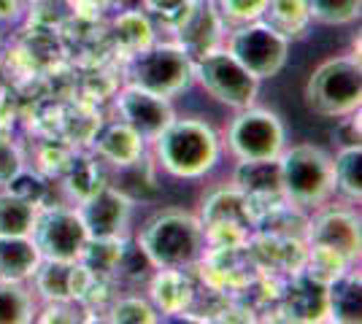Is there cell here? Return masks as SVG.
<instances>
[{"label": "cell", "mask_w": 362, "mask_h": 324, "mask_svg": "<svg viewBox=\"0 0 362 324\" xmlns=\"http://www.w3.org/2000/svg\"><path fill=\"white\" fill-rule=\"evenodd\" d=\"M22 11L19 0H0V19H16Z\"/></svg>", "instance_id": "31"}, {"label": "cell", "mask_w": 362, "mask_h": 324, "mask_svg": "<svg viewBox=\"0 0 362 324\" xmlns=\"http://www.w3.org/2000/svg\"><path fill=\"white\" fill-rule=\"evenodd\" d=\"M203 222L184 211H163L146 222L138 235V246L149 257L151 268H179L187 270L206 254Z\"/></svg>", "instance_id": "2"}, {"label": "cell", "mask_w": 362, "mask_h": 324, "mask_svg": "<svg viewBox=\"0 0 362 324\" xmlns=\"http://www.w3.org/2000/svg\"><path fill=\"white\" fill-rule=\"evenodd\" d=\"M287 146L281 119L265 108H241L227 130V149L238 162L246 160H276Z\"/></svg>", "instance_id": "7"}, {"label": "cell", "mask_w": 362, "mask_h": 324, "mask_svg": "<svg viewBox=\"0 0 362 324\" xmlns=\"http://www.w3.org/2000/svg\"><path fill=\"white\" fill-rule=\"evenodd\" d=\"M360 276L344 273L327 287V313L335 322H360L362 319V292Z\"/></svg>", "instance_id": "19"}, {"label": "cell", "mask_w": 362, "mask_h": 324, "mask_svg": "<svg viewBox=\"0 0 362 324\" xmlns=\"http://www.w3.org/2000/svg\"><path fill=\"white\" fill-rule=\"evenodd\" d=\"M192 78L214 100L235 111L252 106L259 92V78L252 76L230 52H209L197 57L192 62Z\"/></svg>", "instance_id": "6"}, {"label": "cell", "mask_w": 362, "mask_h": 324, "mask_svg": "<svg viewBox=\"0 0 362 324\" xmlns=\"http://www.w3.org/2000/svg\"><path fill=\"white\" fill-rule=\"evenodd\" d=\"M235 189L246 198L281 195V173L276 160H246L235 168Z\"/></svg>", "instance_id": "18"}, {"label": "cell", "mask_w": 362, "mask_h": 324, "mask_svg": "<svg viewBox=\"0 0 362 324\" xmlns=\"http://www.w3.org/2000/svg\"><path fill=\"white\" fill-rule=\"evenodd\" d=\"M362 0H305L308 16L322 25H346L360 16Z\"/></svg>", "instance_id": "26"}, {"label": "cell", "mask_w": 362, "mask_h": 324, "mask_svg": "<svg viewBox=\"0 0 362 324\" xmlns=\"http://www.w3.org/2000/svg\"><path fill=\"white\" fill-rule=\"evenodd\" d=\"M117 106H119V116L122 122H127L138 136L146 140H154L168 124L176 119V111L170 106V97H163V95L146 92L141 87H133L127 84L124 90L117 97Z\"/></svg>", "instance_id": "11"}, {"label": "cell", "mask_w": 362, "mask_h": 324, "mask_svg": "<svg viewBox=\"0 0 362 324\" xmlns=\"http://www.w3.org/2000/svg\"><path fill=\"white\" fill-rule=\"evenodd\" d=\"M151 143L157 162L176 179H203L222 157L216 130L200 119H173Z\"/></svg>", "instance_id": "1"}, {"label": "cell", "mask_w": 362, "mask_h": 324, "mask_svg": "<svg viewBox=\"0 0 362 324\" xmlns=\"http://www.w3.org/2000/svg\"><path fill=\"white\" fill-rule=\"evenodd\" d=\"M76 211L84 222L90 241H111V238H122L127 230L130 214H133V200L106 181L92 195H87Z\"/></svg>", "instance_id": "10"}, {"label": "cell", "mask_w": 362, "mask_h": 324, "mask_svg": "<svg viewBox=\"0 0 362 324\" xmlns=\"http://www.w3.org/2000/svg\"><path fill=\"white\" fill-rule=\"evenodd\" d=\"M192 57L179 44H151L130 57L127 84L146 92L173 97L192 81Z\"/></svg>", "instance_id": "5"}, {"label": "cell", "mask_w": 362, "mask_h": 324, "mask_svg": "<svg viewBox=\"0 0 362 324\" xmlns=\"http://www.w3.org/2000/svg\"><path fill=\"white\" fill-rule=\"evenodd\" d=\"M179 30H181L179 47L192 60L214 52V41H216V32H219V19H216L211 0H197L179 22Z\"/></svg>", "instance_id": "14"}, {"label": "cell", "mask_w": 362, "mask_h": 324, "mask_svg": "<svg viewBox=\"0 0 362 324\" xmlns=\"http://www.w3.org/2000/svg\"><path fill=\"white\" fill-rule=\"evenodd\" d=\"M335 170V189H341L346 198L360 200L362 198V149L360 146H344L332 157Z\"/></svg>", "instance_id": "23"}, {"label": "cell", "mask_w": 362, "mask_h": 324, "mask_svg": "<svg viewBox=\"0 0 362 324\" xmlns=\"http://www.w3.org/2000/svg\"><path fill=\"white\" fill-rule=\"evenodd\" d=\"M149 292L154 308L163 313H184L195 300V287L179 268H157Z\"/></svg>", "instance_id": "15"}, {"label": "cell", "mask_w": 362, "mask_h": 324, "mask_svg": "<svg viewBox=\"0 0 362 324\" xmlns=\"http://www.w3.org/2000/svg\"><path fill=\"white\" fill-rule=\"evenodd\" d=\"M71 3V8H76V11H84V8H90V11H103L106 6H111V0H68Z\"/></svg>", "instance_id": "30"}, {"label": "cell", "mask_w": 362, "mask_h": 324, "mask_svg": "<svg viewBox=\"0 0 362 324\" xmlns=\"http://www.w3.org/2000/svg\"><path fill=\"white\" fill-rule=\"evenodd\" d=\"M30 238L41 251L44 260H60V263H74L81 260L90 235L84 230V222L76 208L54 205L35 214Z\"/></svg>", "instance_id": "8"}, {"label": "cell", "mask_w": 362, "mask_h": 324, "mask_svg": "<svg viewBox=\"0 0 362 324\" xmlns=\"http://www.w3.org/2000/svg\"><path fill=\"white\" fill-rule=\"evenodd\" d=\"M33 278H35V289L46 300H84L95 287V273L81 260L74 263L41 260Z\"/></svg>", "instance_id": "12"}, {"label": "cell", "mask_w": 362, "mask_h": 324, "mask_svg": "<svg viewBox=\"0 0 362 324\" xmlns=\"http://www.w3.org/2000/svg\"><path fill=\"white\" fill-rule=\"evenodd\" d=\"M33 319V294L22 281L0 278V324H25Z\"/></svg>", "instance_id": "24"}, {"label": "cell", "mask_w": 362, "mask_h": 324, "mask_svg": "<svg viewBox=\"0 0 362 324\" xmlns=\"http://www.w3.org/2000/svg\"><path fill=\"white\" fill-rule=\"evenodd\" d=\"M262 22L289 41L305 32L311 16L305 8V0H268L262 11Z\"/></svg>", "instance_id": "20"}, {"label": "cell", "mask_w": 362, "mask_h": 324, "mask_svg": "<svg viewBox=\"0 0 362 324\" xmlns=\"http://www.w3.org/2000/svg\"><path fill=\"white\" fill-rule=\"evenodd\" d=\"M111 322L122 324H154L157 322V308L149 306L141 297H124L111 311Z\"/></svg>", "instance_id": "27"}, {"label": "cell", "mask_w": 362, "mask_h": 324, "mask_svg": "<svg viewBox=\"0 0 362 324\" xmlns=\"http://www.w3.org/2000/svg\"><path fill=\"white\" fill-rule=\"evenodd\" d=\"M38 205L14 195L11 189H0V238L3 235H30Z\"/></svg>", "instance_id": "22"}, {"label": "cell", "mask_w": 362, "mask_h": 324, "mask_svg": "<svg viewBox=\"0 0 362 324\" xmlns=\"http://www.w3.org/2000/svg\"><path fill=\"white\" fill-rule=\"evenodd\" d=\"M219 3V14L225 19H233L238 25H249L262 19V11L268 6V0H216Z\"/></svg>", "instance_id": "28"}, {"label": "cell", "mask_w": 362, "mask_h": 324, "mask_svg": "<svg viewBox=\"0 0 362 324\" xmlns=\"http://www.w3.org/2000/svg\"><path fill=\"white\" fill-rule=\"evenodd\" d=\"M111 3H114L119 11H141L146 0H111Z\"/></svg>", "instance_id": "32"}, {"label": "cell", "mask_w": 362, "mask_h": 324, "mask_svg": "<svg viewBox=\"0 0 362 324\" xmlns=\"http://www.w3.org/2000/svg\"><path fill=\"white\" fill-rule=\"evenodd\" d=\"M281 173V195L295 208H311L335 192V170L332 157L314 143H298L279 155Z\"/></svg>", "instance_id": "3"}, {"label": "cell", "mask_w": 362, "mask_h": 324, "mask_svg": "<svg viewBox=\"0 0 362 324\" xmlns=\"http://www.w3.org/2000/svg\"><path fill=\"white\" fill-rule=\"evenodd\" d=\"M305 103L319 116L341 119L354 114L362 103V71L351 57L322 62L305 84Z\"/></svg>", "instance_id": "4"}, {"label": "cell", "mask_w": 362, "mask_h": 324, "mask_svg": "<svg viewBox=\"0 0 362 324\" xmlns=\"http://www.w3.org/2000/svg\"><path fill=\"white\" fill-rule=\"evenodd\" d=\"M227 52L241 62L255 78H273L287 65L289 41L268 28L262 19L249 22L230 35Z\"/></svg>", "instance_id": "9"}, {"label": "cell", "mask_w": 362, "mask_h": 324, "mask_svg": "<svg viewBox=\"0 0 362 324\" xmlns=\"http://www.w3.org/2000/svg\"><path fill=\"white\" fill-rule=\"evenodd\" d=\"M41 251L30 235H3L0 238V278L28 281L41 265Z\"/></svg>", "instance_id": "16"}, {"label": "cell", "mask_w": 362, "mask_h": 324, "mask_svg": "<svg viewBox=\"0 0 362 324\" xmlns=\"http://www.w3.org/2000/svg\"><path fill=\"white\" fill-rule=\"evenodd\" d=\"M308 246H325L354 263L360 257V219L346 211L319 214L308 224Z\"/></svg>", "instance_id": "13"}, {"label": "cell", "mask_w": 362, "mask_h": 324, "mask_svg": "<svg viewBox=\"0 0 362 324\" xmlns=\"http://www.w3.org/2000/svg\"><path fill=\"white\" fill-rule=\"evenodd\" d=\"M95 152L100 160L111 162L114 168H122V165H130V162L144 157V138L130 124L119 119V122L108 124L106 130L98 136Z\"/></svg>", "instance_id": "17"}, {"label": "cell", "mask_w": 362, "mask_h": 324, "mask_svg": "<svg viewBox=\"0 0 362 324\" xmlns=\"http://www.w3.org/2000/svg\"><path fill=\"white\" fill-rule=\"evenodd\" d=\"M114 38L119 49H124L130 57L138 54L141 49L154 44V30H151L149 16L144 11H119L114 19Z\"/></svg>", "instance_id": "21"}, {"label": "cell", "mask_w": 362, "mask_h": 324, "mask_svg": "<svg viewBox=\"0 0 362 324\" xmlns=\"http://www.w3.org/2000/svg\"><path fill=\"white\" fill-rule=\"evenodd\" d=\"M22 168H25V162H22L16 143H11L8 138H0V186L8 184Z\"/></svg>", "instance_id": "29"}, {"label": "cell", "mask_w": 362, "mask_h": 324, "mask_svg": "<svg viewBox=\"0 0 362 324\" xmlns=\"http://www.w3.org/2000/svg\"><path fill=\"white\" fill-rule=\"evenodd\" d=\"M349 265L351 263H349L346 257H341V254L332 251V248L311 246L308 248V265H305V270H308V278H314L319 284L330 287L335 278H341L346 273Z\"/></svg>", "instance_id": "25"}]
</instances>
